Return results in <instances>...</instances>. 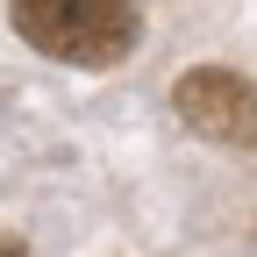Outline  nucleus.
<instances>
[{
    "instance_id": "nucleus-1",
    "label": "nucleus",
    "mask_w": 257,
    "mask_h": 257,
    "mask_svg": "<svg viewBox=\"0 0 257 257\" xmlns=\"http://www.w3.org/2000/svg\"><path fill=\"white\" fill-rule=\"evenodd\" d=\"M8 15L22 29V43H36L57 64H79V72L121 64L143 36V15L128 0H8Z\"/></svg>"
},
{
    "instance_id": "nucleus-2",
    "label": "nucleus",
    "mask_w": 257,
    "mask_h": 257,
    "mask_svg": "<svg viewBox=\"0 0 257 257\" xmlns=\"http://www.w3.org/2000/svg\"><path fill=\"white\" fill-rule=\"evenodd\" d=\"M172 107H179V121L193 136H207V143H257V93L236 72H221V64L186 72L172 86Z\"/></svg>"
},
{
    "instance_id": "nucleus-3",
    "label": "nucleus",
    "mask_w": 257,
    "mask_h": 257,
    "mask_svg": "<svg viewBox=\"0 0 257 257\" xmlns=\"http://www.w3.org/2000/svg\"><path fill=\"white\" fill-rule=\"evenodd\" d=\"M0 257H22V243H8V236H0Z\"/></svg>"
}]
</instances>
